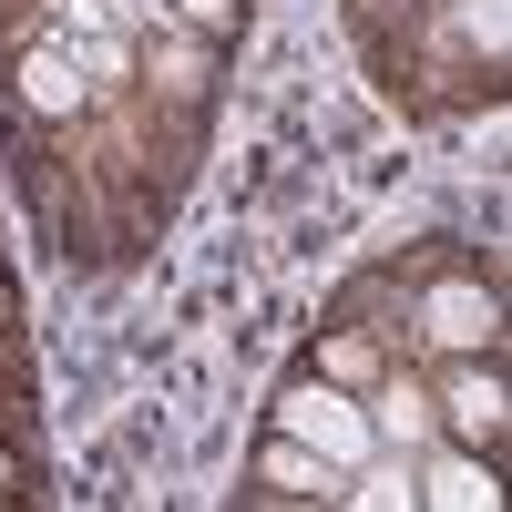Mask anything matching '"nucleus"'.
Masks as SVG:
<instances>
[{
    "instance_id": "1",
    "label": "nucleus",
    "mask_w": 512,
    "mask_h": 512,
    "mask_svg": "<svg viewBox=\"0 0 512 512\" xmlns=\"http://www.w3.org/2000/svg\"><path fill=\"white\" fill-rule=\"evenodd\" d=\"M277 431L287 441H308V451H328L338 461V472H359V461L379 451V431H369V400H349V390H338V379H297V390L277 400Z\"/></svg>"
},
{
    "instance_id": "2",
    "label": "nucleus",
    "mask_w": 512,
    "mask_h": 512,
    "mask_svg": "<svg viewBox=\"0 0 512 512\" xmlns=\"http://www.w3.org/2000/svg\"><path fill=\"white\" fill-rule=\"evenodd\" d=\"M431 410H441V441H461V451H492L502 441V359L492 349H472L441 390H431Z\"/></svg>"
},
{
    "instance_id": "3",
    "label": "nucleus",
    "mask_w": 512,
    "mask_h": 512,
    "mask_svg": "<svg viewBox=\"0 0 512 512\" xmlns=\"http://www.w3.org/2000/svg\"><path fill=\"white\" fill-rule=\"evenodd\" d=\"M420 328H431L451 359H472V349H492V338H502V308H492V287H472V277H441L431 297H420Z\"/></svg>"
},
{
    "instance_id": "4",
    "label": "nucleus",
    "mask_w": 512,
    "mask_h": 512,
    "mask_svg": "<svg viewBox=\"0 0 512 512\" xmlns=\"http://www.w3.org/2000/svg\"><path fill=\"white\" fill-rule=\"evenodd\" d=\"M420 451H431V441H420ZM410 492H420V502H441V512H492V502H502L492 451H461V441H441L431 461H420V472H410Z\"/></svg>"
},
{
    "instance_id": "5",
    "label": "nucleus",
    "mask_w": 512,
    "mask_h": 512,
    "mask_svg": "<svg viewBox=\"0 0 512 512\" xmlns=\"http://www.w3.org/2000/svg\"><path fill=\"white\" fill-rule=\"evenodd\" d=\"M21 103L41 123H82V103H93V72L72 62V41H31L21 52Z\"/></svg>"
},
{
    "instance_id": "6",
    "label": "nucleus",
    "mask_w": 512,
    "mask_h": 512,
    "mask_svg": "<svg viewBox=\"0 0 512 512\" xmlns=\"http://www.w3.org/2000/svg\"><path fill=\"white\" fill-rule=\"evenodd\" d=\"M256 482H267V492H287V502H338V492H349V472H338L328 451L287 441V431H267V451H256Z\"/></svg>"
},
{
    "instance_id": "7",
    "label": "nucleus",
    "mask_w": 512,
    "mask_h": 512,
    "mask_svg": "<svg viewBox=\"0 0 512 512\" xmlns=\"http://www.w3.org/2000/svg\"><path fill=\"white\" fill-rule=\"evenodd\" d=\"M369 431L400 441V451H420V441H441V410H431L420 379H390V369H379V379H369Z\"/></svg>"
},
{
    "instance_id": "8",
    "label": "nucleus",
    "mask_w": 512,
    "mask_h": 512,
    "mask_svg": "<svg viewBox=\"0 0 512 512\" xmlns=\"http://www.w3.org/2000/svg\"><path fill=\"white\" fill-rule=\"evenodd\" d=\"M318 379H338V390H369V379H379V349H369L359 328H338V338H318Z\"/></svg>"
},
{
    "instance_id": "9",
    "label": "nucleus",
    "mask_w": 512,
    "mask_h": 512,
    "mask_svg": "<svg viewBox=\"0 0 512 512\" xmlns=\"http://www.w3.org/2000/svg\"><path fill=\"white\" fill-rule=\"evenodd\" d=\"M144 72H154V82H164V93H175V103H195V93H205V52H195V41H185V21L164 31V52H154Z\"/></svg>"
},
{
    "instance_id": "10",
    "label": "nucleus",
    "mask_w": 512,
    "mask_h": 512,
    "mask_svg": "<svg viewBox=\"0 0 512 512\" xmlns=\"http://www.w3.org/2000/svg\"><path fill=\"white\" fill-rule=\"evenodd\" d=\"M359 492H338V502H379V512H410L420 492H410V461H400V472H369V461H359V472H349Z\"/></svg>"
},
{
    "instance_id": "11",
    "label": "nucleus",
    "mask_w": 512,
    "mask_h": 512,
    "mask_svg": "<svg viewBox=\"0 0 512 512\" xmlns=\"http://www.w3.org/2000/svg\"><path fill=\"white\" fill-rule=\"evenodd\" d=\"M461 31L482 41V62H502V0H461Z\"/></svg>"
},
{
    "instance_id": "12",
    "label": "nucleus",
    "mask_w": 512,
    "mask_h": 512,
    "mask_svg": "<svg viewBox=\"0 0 512 512\" xmlns=\"http://www.w3.org/2000/svg\"><path fill=\"white\" fill-rule=\"evenodd\" d=\"M185 31H236V0H175Z\"/></svg>"
},
{
    "instance_id": "13",
    "label": "nucleus",
    "mask_w": 512,
    "mask_h": 512,
    "mask_svg": "<svg viewBox=\"0 0 512 512\" xmlns=\"http://www.w3.org/2000/svg\"><path fill=\"white\" fill-rule=\"evenodd\" d=\"M0 502H11V451H0Z\"/></svg>"
}]
</instances>
